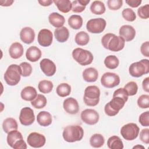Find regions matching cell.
Wrapping results in <instances>:
<instances>
[{"instance_id": "1", "label": "cell", "mask_w": 149, "mask_h": 149, "mask_svg": "<svg viewBox=\"0 0 149 149\" xmlns=\"http://www.w3.org/2000/svg\"><path fill=\"white\" fill-rule=\"evenodd\" d=\"M101 43L105 49L113 52H118L123 49L125 41L120 36L112 33H107L102 37Z\"/></svg>"}, {"instance_id": "2", "label": "cell", "mask_w": 149, "mask_h": 149, "mask_svg": "<svg viewBox=\"0 0 149 149\" xmlns=\"http://www.w3.org/2000/svg\"><path fill=\"white\" fill-rule=\"evenodd\" d=\"M63 139L69 143L80 141L84 136L83 128L79 125L68 126L64 128L62 133Z\"/></svg>"}, {"instance_id": "3", "label": "cell", "mask_w": 149, "mask_h": 149, "mask_svg": "<svg viewBox=\"0 0 149 149\" xmlns=\"http://www.w3.org/2000/svg\"><path fill=\"white\" fill-rule=\"evenodd\" d=\"M22 71L20 66L12 64L8 66L3 77L6 83L11 86L17 85L20 80Z\"/></svg>"}, {"instance_id": "4", "label": "cell", "mask_w": 149, "mask_h": 149, "mask_svg": "<svg viewBox=\"0 0 149 149\" xmlns=\"http://www.w3.org/2000/svg\"><path fill=\"white\" fill-rule=\"evenodd\" d=\"M100 90L96 86H87L84 90L83 100L85 104L90 107L96 106L100 101Z\"/></svg>"}, {"instance_id": "5", "label": "cell", "mask_w": 149, "mask_h": 149, "mask_svg": "<svg viewBox=\"0 0 149 149\" xmlns=\"http://www.w3.org/2000/svg\"><path fill=\"white\" fill-rule=\"evenodd\" d=\"M126 102L123 98L117 95H113L112 99L105 105V113L109 116H115L122 109Z\"/></svg>"}, {"instance_id": "6", "label": "cell", "mask_w": 149, "mask_h": 149, "mask_svg": "<svg viewBox=\"0 0 149 149\" xmlns=\"http://www.w3.org/2000/svg\"><path fill=\"white\" fill-rule=\"evenodd\" d=\"M130 74L134 77H140L149 72L148 59H141L139 62L132 63L129 68Z\"/></svg>"}, {"instance_id": "7", "label": "cell", "mask_w": 149, "mask_h": 149, "mask_svg": "<svg viewBox=\"0 0 149 149\" xmlns=\"http://www.w3.org/2000/svg\"><path fill=\"white\" fill-rule=\"evenodd\" d=\"M73 58L82 66L90 65L92 63L94 57L92 53L81 48H76L72 51Z\"/></svg>"}, {"instance_id": "8", "label": "cell", "mask_w": 149, "mask_h": 149, "mask_svg": "<svg viewBox=\"0 0 149 149\" xmlns=\"http://www.w3.org/2000/svg\"><path fill=\"white\" fill-rule=\"evenodd\" d=\"M139 131L140 129L137 124L129 123L121 127L120 134L123 139L128 141H131L137 137Z\"/></svg>"}, {"instance_id": "9", "label": "cell", "mask_w": 149, "mask_h": 149, "mask_svg": "<svg viewBox=\"0 0 149 149\" xmlns=\"http://www.w3.org/2000/svg\"><path fill=\"white\" fill-rule=\"evenodd\" d=\"M106 21L102 18H95L89 20L86 24V29L90 33L98 34L102 33L105 29Z\"/></svg>"}, {"instance_id": "10", "label": "cell", "mask_w": 149, "mask_h": 149, "mask_svg": "<svg viewBox=\"0 0 149 149\" xmlns=\"http://www.w3.org/2000/svg\"><path fill=\"white\" fill-rule=\"evenodd\" d=\"M101 84L106 88H113L120 83L119 76L112 72H106L101 78Z\"/></svg>"}, {"instance_id": "11", "label": "cell", "mask_w": 149, "mask_h": 149, "mask_svg": "<svg viewBox=\"0 0 149 149\" xmlns=\"http://www.w3.org/2000/svg\"><path fill=\"white\" fill-rule=\"evenodd\" d=\"M80 117L83 122L89 125L96 124L100 118L98 113L93 109H86L83 110L81 113Z\"/></svg>"}, {"instance_id": "12", "label": "cell", "mask_w": 149, "mask_h": 149, "mask_svg": "<svg viewBox=\"0 0 149 149\" xmlns=\"http://www.w3.org/2000/svg\"><path fill=\"white\" fill-rule=\"evenodd\" d=\"M35 120V115L33 110L30 107L23 108L20 112L19 121L22 125L30 126Z\"/></svg>"}, {"instance_id": "13", "label": "cell", "mask_w": 149, "mask_h": 149, "mask_svg": "<svg viewBox=\"0 0 149 149\" xmlns=\"http://www.w3.org/2000/svg\"><path fill=\"white\" fill-rule=\"evenodd\" d=\"M28 144L33 148H40L44 146L46 142L45 137L39 133L32 132L27 138Z\"/></svg>"}, {"instance_id": "14", "label": "cell", "mask_w": 149, "mask_h": 149, "mask_svg": "<svg viewBox=\"0 0 149 149\" xmlns=\"http://www.w3.org/2000/svg\"><path fill=\"white\" fill-rule=\"evenodd\" d=\"M38 44L44 47H47L51 45L53 40V34L51 31L47 29H41L37 37Z\"/></svg>"}, {"instance_id": "15", "label": "cell", "mask_w": 149, "mask_h": 149, "mask_svg": "<svg viewBox=\"0 0 149 149\" xmlns=\"http://www.w3.org/2000/svg\"><path fill=\"white\" fill-rule=\"evenodd\" d=\"M40 66L42 72L47 76H52L56 72V65L49 59L44 58L40 62Z\"/></svg>"}, {"instance_id": "16", "label": "cell", "mask_w": 149, "mask_h": 149, "mask_svg": "<svg viewBox=\"0 0 149 149\" xmlns=\"http://www.w3.org/2000/svg\"><path fill=\"white\" fill-rule=\"evenodd\" d=\"M63 107L65 111L69 114H76L79 111V105L76 99L73 97L67 98L63 101Z\"/></svg>"}, {"instance_id": "17", "label": "cell", "mask_w": 149, "mask_h": 149, "mask_svg": "<svg viewBox=\"0 0 149 149\" xmlns=\"http://www.w3.org/2000/svg\"><path fill=\"white\" fill-rule=\"evenodd\" d=\"M119 36L122 37L125 41H130L135 37L136 30L130 25H123L119 29Z\"/></svg>"}, {"instance_id": "18", "label": "cell", "mask_w": 149, "mask_h": 149, "mask_svg": "<svg viewBox=\"0 0 149 149\" xmlns=\"http://www.w3.org/2000/svg\"><path fill=\"white\" fill-rule=\"evenodd\" d=\"M20 40L25 44L32 43L35 38V33L33 29L30 27H23L20 32Z\"/></svg>"}, {"instance_id": "19", "label": "cell", "mask_w": 149, "mask_h": 149, "mask_svg": "<svg viewBox=\"0 0 149 149\" xmlns=\"http://www.w3.org/2000/svg\"><path fill=\"white\" fill-rule=\"evenodd\" d=\"M41 56V50L36 46L29 47L26 52V57L27 59L30 62H35L38 61Z\"/></svg>"}, {"instance_id": "20", "label": "cell", "mask_w": 149, "mask_h": 149, "mask_svg": "<svg viewBox=\"0 0 149 149\" xmlns=\"http://www.w3.org/2000/svg\"><path fill=\"white\" fill-rule=\"evenodd\" d=\"M23 45L18 42H15L10 46L9 53L12 58L16 59L20 58L23 55Z\"/></svg>"}, {"instance_id": "21", "label": "cell", "mask_w": 149, "mask_h": 149, "mask_svg": "<svg viewBox=\"0 0 149 149\" xmlns=\"http://www.w3.org/2000/svg\"><path fill=\"white\" fill-rule=\"evenodd\" d=\"M48 20L51 24L56 28L62 27L65 22V19L63 16L57 12H52L49 14Z\"/></svg>"}, {"instance_id": "22", "label": "cell", "mask_w": 149, "mask_h": 149, "mask_svg": "<svg viewBox=\"0 0 149 149\" xmlns=\"http://www.w3.org/2000/svg\"><path fill=\"white\" fill-rule=\"evenodd\" d=\"M52 116L47 111H41L37 116V121L38 123L42 126L46 127L50 125L52 123Z\"/></svg>"}, {"instance_id": "23", "label": "cell", "mask_w": 149, "mask_h": 149, "mask_svg": "<svg viewBox=\"0 0 149 149\" xmlns=\"http://www.w3.org/2000/svg\"><path fill=\"white\" fill-rule=\"evenodd\" d=\"M21 97L23 100L27 101H33L37 95L36 88L32 86H27L22 89L20 93Z\"/></svg>"}, {"instance_id": "24", "label": "cell", "mask_w": 149, "mask_h": 149, "mask_svg": "<svg viewBox=\"0 0 149 149\" xmlns=\"http://www.w3.org/2000/svg\"><path fill=\"white\" fill-rule=\"evenodd\" d=\"M83 78L87 82H94L98 79V72L94 68H86L83 72Z\"/></svg>"}, {"instance_id": "25", "label": "cell", "mask_w": 149, "mask_h": 149, "mask_svg": "<svg viewBox=\"0 0 149 149\" xmlns=\"http://www.w3.org/2000/svg\"><path fill=\"white\" fill-rule=\"evenodd\" d=\"M54 36L56 40L59 42L66 41L69 37V30L65 26L56 28L54 31Z\"/></svg>"}, {"instance_id": "26", "label": "cell", "mask_w": 149, "mask_h": 149, "mask_svg": "<svg viewBox=\"0 0 149 149\" xmlns=\"http://www.w3.org/2000/svg\"><path fill=\"white\" fill-rule=\"evenodd\" d=\"M2 128L5 133H8L12 130H16L17 129V123L14 118H8L3 122Z\"/></svg>"}, {"instance_id": "27", "label": "cell", "mask_w": 149, "mask_h": 149, "mask_svg": "<svg viewBox=\"0 0 149 149\" xmlns=\"http://www.w3.org/2000/svg\"><path fill=\"white\" fill-rule=\"evenodd\" d=\"M22 139H23L22 133L16 130H12L8 133L6 140L8 145L12 148H13L14 144L17 141Z\"/></svg>"}, {"instance_id": "28", "label": "cell", "mask_w": 149, "mask_h": 149, "mask_svg": "<svg viewBox=\"0 0 149 149\" xmlns=\"http://www.w3.org/2000/svg\"><path fill=\"white\" fill-rule=\"evenodd\" d=\"M54 3L58 10L62 13H68L72 10V2L69 0H54Z\"/></svg>"}, {"instance_id": "29", "label": "cell", "mask_w": 149, "mask_h": 149, "mask_svg": "<svg viewBox=\"0 0 149 149\" xmlns=\"http://www.w3.org/2000/svg\"><path fill=\"white\" fill-rule=\"evenodd\" d=\"M107 146L111 149H122L123 148V143L119 137L112 136L110 137L107 141Z\"/></svg>"}, {"instance_id": "30", "label": "cell", "mask_w": 149, "mask_h": 149, "mask_svg": "<svg viewBox=\"0 0 149 149\" xmlns=\"http://www.w3.org/2000/svg\"><path fill=\"white\" fill-rule=\"evenodd\" d=\"M68 24L73 29L78 30L83 25V19L80 15H73L68 19Z\"/></svg>"}, {"instance_id": "31", "label": "cell", "mask_w": 149, "mask_h": 149, "mask_svg": "<svg viewBox=\"0 0 149 149\" xmlns=\"http://www.w3.org/2000/svg\"><path fill=\"white\" fill-rule=\"evenodd\" d=\"M90 10L93 14L100 15L105 12V6L102 1H94L91 4Z\"/></svg>"}, {"instance_id": "32", "label": "cell", "mask_w": 149, "mask_h": 149, "mask_svg": "<svg viewBox=\"0 0 149 149\" xmlns=\"http://www.w3.org/2000/svg\"><path fill=\"white\" fill-rule=\"evenodd\" d=\"M90 0H74L72 2V10L74 13H81L84 10Z\"/></svg>"}, {"instance_id": "33", "label": "cell", "mask_w": 149, "mask_h": 149, "mask_svg": "<svg viewBox=\"0 0 149 149\" xmlns=\"http://www.w3.org/2000/svg\"><path fill=\"white\" fill-rule=\"evenodd\" d=\"M105 142L104 136L99 133L94 134L90 139V144L94 148L101 147Z\"/></svg>"}, {"instance_id": "34", "label": "cell", "mask_w": 149, "mask_h": 149, "mask_svg": "<svg viewBox=\"0 0 149 149\" xmlns=\"http://www.w3.org/2000/svg\"><path fill=\"white\" fill-rule=\"evenodd\" d=\"M74 40L77 45L84 46L88 43L90 37L88 34L86 32L81 31L76 34Z\"/></svg>"}, {"instance_id": "35", "label": "cell", "mask_w": 149, "mask_h": 149, "mask_svg": "<svg viewBox=\"0 0 149 149\" xmlns=\"http://www.w3.org/2000/svg\"><path fill=\"white\" fill-rule=\"evenodd\" d=\"M56 92L59 97H65L66 96H68L70 94L71 87L68 83H61L57 86Z\"/></svg>"}, {"instance_id": "36", "label": "cell", "mask_w": 149, "mask_h": 149, "mask_svg": "<svg viewBox=\"0 0 149 149\" xmlns=\"http://www.w3.org/2000/svg\"><path fill=\"white\" fill-rule=\"evenodd\" d=\"M53 86H54L52 81L47 80H43L39 82L38 84V88L41 93L48 94L51 92Z\"/></svg>"}, {"instance_id": "37", "label": "cell", "mask_w": 149, "mask_h": 149, "mask_svg": "<svg viewBox=\"0 0 149 149\" xmlns=\"http://www.w3.org/2000/svg\"><path fill=\"white\" fill-rule=\"evenodd\" d=\"M47 102V98L42 94H37V97L31 101V105L37 109H41L45 107Z\"/></svg>"}, {"instance_id": "38", "label": "cell", "mask_w": 149, "mask_h": 149, "mask_svg": "<svg viewBox=\"0 0 149 149\" xmlns=\"http://www.w3.org/2000/svg\"><path fill=\"white\" fill-rule=\"evenodd\" d=\"M119 64L118 58L115 55H108L104 59V65L109 69H116Z\"/></svg>"}, {"instance_id": "39", "label": "cell", "mask_w": 149, "mask_h": 149, "mask_svg": "<svg viewBox=\"0 0 149 149\" xmlns=\"http://www.w3.org/2000/svg\"><path fill=\"white\" fill-rule=\"evenodd\" d=\"M127 92L128 95L133 96L136 94L138 90V86L134 81H129L125 86L123 88Z\"/></svg>"}, {"instance_id": "40", "label": "cell", "mask_w": 149, "mask_h": 149, "mask_svg": "<svg viewBox=\"0 0 149 149\" xmlns=\"http://www.w3.org/2000/svg\"><path fill=\"white\" fill-rule=\"evenodd\" d=\"M122 17L128 22H133L136 19L135 12L130 8H125L122 12Z\"/></svg>"}, {"instance_id": "41", "label": "cell", "mask_w": 149, "mask_h": 149, "mask_svg": "<svg viewBox=\"0 0 149 149\" xmlns=\"http://www.w3.org/2000/svg\"><path fill=\"white\" fill-rule=\"evenodd\" d=\"M21 71H22V76L23 77L29 76L32 72V67L31 65L26 62H22L19 65Z\"/></svg>"}, {"instance_id": "42", "label": "cell", "mask_w": 149, "mask_h": 149, "mask_svg": "<svg viewBox=\"0 0 149 149\" xmlns=\"http://www.w3.org/2000/svg\"><path fill=\"white\" fill-rule=\"evenodd\" d=\"M137 105L141 108H148L149 107V95L147 94L140 95L137 100Z\"/></svg>"}, {"instance_id": "43", "label": "cell", "mask_w": 149, "mask_h": 149, "mask_svg": "<svg viewBox=\"0 0 149 149\" xmlns=\"http://www.w3.org/2000/svg\"><path fill=\"white\" fill-rule=\"evenodd\" d=\"M139 16L143 19H147L149 17V5L146 4L140 7L137 9Z\"/></svg>"}, {"instance_id": "44", "label": "cell", "mask_w": 149, "mask_h": 149, "mask_svg": "<svg viewBox=\"0 0 149 149\" xmlns=\"http://www.w3.org/2000/svg\"><path fill=\"white\" fill-rule=\"evenodd\" d=\"M123 4L122 0H108L107 5L109 9L112 10H116L119 9Z\"/></svg>"}, {"instance_id": "45", "label": "cell", "mask_w": 149, "mask_h": 149, "mask_svg": "<svg viewBox=\"0 0 149 149\" xmlns=\"http://www.w3.org/2000/svg\"><path fill=\"white\" fill-rule=\"evenodd\" d=\"M139 122L143 126L148 127L149 126V111L142 113L139 118Z\"/></svg>"}, {"instance_id": "46", "label": "cell", "mask_w": 149, "mask_h": 149, "mask_svg": "<svg viewBox=\"0 0 149 149\" xmlns=\"http://www.w3.org/2000/svg\"><path fill=\"white\" fill-rule=\"evenodd\" d=\"M140 139L143 143L149 144V129L148 128L142 129L140 133Z\"/></svg>"}, {"instance_id": "47", "label": "cell", "mask_w": 149, "mask_h": 149, "mask_svg": "<svg viewBox=\"0 0 149 149\" xmlns=\"http://www.w3.org/2000/svg\"><path fill=\"white\" fill-rule=\"evenodd\" d=\"M113 95L119 96V97L123 98L126 101H127L128 96H129L127 92L126 91V90L123 88H119L116 90L114 91V93L113 94Z\"/></svg>"}, {"instance_id": "48", "label": "cell", "mask_w": 149, "mask_h": 149, "mask_svg": "<svg viewBox=\"0 0 149 149\" xmlns=\"http://www.w3.org/2000/svg\"><path fill=\"white\" fill-rule=\"evenodd\" d=\"M140 51L143 55L149 57V42L146 41L143 42L140 47Z\"/></svg>"}, {"instance_id": "49", "label": "cell", "mask_w": 149, "mask_h": 149, "mask_svg": "<svg viewBox=\"0 0 149 149\" xmlns=\"http://www.w3.org/2000/svg\"><path fill=\"white\" fill-rule=\"evenodd\" d=\"M13 148L14 149H26L27 148V145L23 139L17 141L13 146Z\"/></svg>"}, {"instance_id": "50", "label": "cell", "mask_w": 149, "mask_h": 149, "mask_svg": "<svg viewBox=\"0 0 149 149\" xmlns=\"http://www.w3.org/2000/svg\"><path fill=\"white\" fill-rule=\"evenodd\" d=\"M126 3L132 8H137L141 3V0H126Z\"/></svg>"}, {"instance_id": "51", "label": "cell", "mask_w": 149, "mask_h": 149, "mask_svg": "<svg viewBox=\"0 0 149 149\" xmlns=\"http://www.w3.org/2000/svg\"><path fill=\"white\" fill-rule=\"evenodd\" d=\"M142 86H143V90L146 92L147 93L149 92V77H148L145 78L143 80L142 83Z\"/></svg>"}, {"instance_id": "52", "label": "cell", "mask_w": 149, "mask_h": 149, "mask_svg": "<svg viewBox=\"0 0 149 149\" xmlns=\"http://www.w3.org/2000/svg\"><path fill=\"white\" fill-rule=\"evenodd\" d=\"M38 3L43 6H50L54 2L51 0H38Z\"/></svg>"}, {"instance_id": "53", "label": "cell", "mask_w": 149, "mask_h": 149, "mask_svg": "<svg viewBox=\"0 0 149 149\" xmlns=\"http://www.w3.org/2000/svg\"><path fill=\"white\" fill-rule=\"evenodd\" d=\"M14 1L13 0H1L0 1V5L2 6H9L12 5Z\"/></svg>"}, {"instance_id": "54", "label": "cell", "mask_w": 149, "mask_h": 149, "mask_svg": "<svg viewBox=\"0 0 149 149\" xmlns=\"http://www.w3.org/2000/svg\"><path fill=\"white\" fill-rule=\"evenodd\" d=\"M144 148V147H143V146H139V145H137V146H134V147H133V148Z\"/></svg>"}]
</instances>
